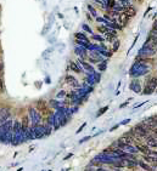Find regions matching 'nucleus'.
<instances>
[{"label":"nucleus","mask_w":157,"mask_h":171,"mask_svg":"<svg viewBox=\"0 0 157 171\" xmlns=\"http://www.w3.org/2000/svg\"><path fill=\"white\" fill-rule=\"evenodd\" d=\"M150 70H151V66H147V63L136 61L132 64V67L128 73H129V75L133 76V78H139V76L147 74Z\"/></svg>","instance_id":"f257e3e1"},{"label":"nucleus","mask_w":157,"mask_h":171,"mask_svg":"<svg viewBox=\"0 0 157 171\" xmlns=\"http://www.w3.org/2000/svg\"><path fill=\"white\" fill-rule=\"evenodd\" d=\"M156 52H157L156 48H154V46H151L149 44H144L143 48L139 50L135 58H150V57L155 56Z\"/></svg>","instance_id":"f03ea898"},{"label":"nucleus","mask_w":157,"mask_h":171,"mask_svg":"<svg viewBox=\"0 0 157 171\" xmlns=\"http://www.w3.org/2000/svg\"><path fill=\"white\" fill-rule=\"evenodd\" d=\"M28 116H29L31 119V124L32 126H37V125H40L42 124V113L34 107H29L28 108Z\"/></svg>","instance_id":"7ed1b4c3"},{"label":"nucleus","mask_w":157,"mask_h":171,"mask_svg":"<svg viewBox=\"0 0 157 171\" xmlns=\"http://www.w3.org/2000/svg\"><path fill=\"white\" fill-rule=\"evenodd\" d=\"M156 89H157V76H152V78L146 80L143 93L144 95H151V93H154L156 91Z\"/></svg>","instance_id":"20e7f679"},{"label":"nucleus","mask_w":157,"mask_h":171,"mask_svg":"<svg viewBox=\"0 0 157 171\" xmlns=\"http://www.w3.org/2000/svg\"><path fill=\"white\" fill-rule=\"evenodd\" d=\"M33 129V135H34V140H40L43 138L44 136H46L45 135V127L44 125H37V126H32Z\"/></svg>","instance_id":"39448f33"},{"label":"nucleus","mask_w":157,"mask_h":171,"mask_svg":"<svg viewBox=\"0 0 157 171\" xmlns=\"http://www.w3.org/2000/svg\"><path fill=\"white\" fill-rule=\"evenodd\" d=\"M68 69L69 70H72V72H74V73H83V67L80 66V63L77 61H69L68 62Z\"/></svg>","instance_id":"423d86ee"},{"label":"nucleus","mask_w":157,"mask_h":171,"mask_svg":"<svg viewBox=\"0 0 157 171\" xmlns=\"http://www.w3.org/2000/svg\"><path fill=\"white\" fill-rule=\"evenodd\" d=\"M88 50H86V48H83V46H80V45H77L74 48V54L79 56V58H82V60H84V58L88 57Z\"/></svg>","instance_id":"0eeeda50"},{"label":"nucleus","mask_w":157,"mask_h":171,"mask_svg":"<svg viewBox=\"0 0 157 171\" xmlns=\"http://www.w3.org/2000/svg\"><path fill=\"white\" fill-rule=\"evenodd\" d=\"M129 89H130L133 92H135V93H140V92H141V85H140V81L136 80V78H134V79H133V80L130 81Z\"/></svg>","instance_id":"6e6552de"},{"label":"nucleus","mask_w":157,"mask_h":171,"mask_svg":"<svg viewBox=\"0 0 157 171\" xmlns=\"http://www.w3.org/2000/svg\"><path fill=\"white\" fill-rule=\"evenodd\" d=\"M117 18H118V22L121 23V26L124 28V27L128 25V23H129L130 17L128 16V15L124 12V11H122V12H119V15H118V17H117Z\"/></svg>","instance_id":"1a4fd4ad"},{"label":"nucleus","mask_w":157,"mask_h":171,"mask_svg":"<svg viewBox=\"0 0 157 171\" xmlns=\"http://www.w3.org/2000/svg\"><path fill=\"white\" fill-rule=\"evenodd\" d=\"M121 149L127 152V153H132V154H136V153H139L138 146H133V144H123L121 147Z\"/></svg>","instance_id":"9d476101"},{"label":"nucleus","mask_w":157,"mask_h":171,"mask_svg":"<svg viewBox=\"0 0 157 171\" xmlns=\"http://www.w3.org/2000/svg\"><path fill=\"white\" fill-rule=\"evenodd\" d=\"M78 62L80 63V66L83 67V69H85V70H88L89 73H93V72H95L94 70V68H93V66L89 63V62H86L85 60H82V58H78Z\"/></svg>","instance_id":"9b49d317"},{"label":"nucleus","mask_w":157,"mask_h":171,"mask_svg":"<svg viewBox=\"0 0 157 171\" xmlns=\"http://www.w3.org/2000/svg\"><path fill=\"white\" fill-rule=\"evenodd\" d=\"M145 142H146V144L149 147H157V138L154 137V136H151V135L145 137Z\"/></svg>","instance_id":"f8f14e48"},{"label":"nucleus","mask_w":157,"mask_h":171,"mask_svg":"<svg viewBox=\"0 0 157 171\" xmlns=\"http://www.w3.org/2000/svg\"><path fill=\"white\" fill-rule=\"evenodd\" d=\"M66 82H67V84H69L71 86H73V87H75V86L79 85L78 80L75 79L74 76H72V75H67V76H66Z\"/></svg>","instance_id":"ddd939ff"},{"label":"nucleus","mask_w":157,"mask_h":171,"mask_svg":"<svg viewBox=\"0 0 157 171\" xmlns=\"http://www.w3.org/2000/svg\"><path fill=\"white\" fill-rule=\"evenodd\" d=\"M124 12L129 16V17H134L136 15V10H135V7L133 6V5H129V6L124 7Z\"/></svg>","instance_id":"4468645a"},{"label":"nucleus","mask_w":157,"mask_h":171,"mask_svg":"<svg viewBox=\"0 0 157 171\" xmlns=\"http://www.w3.org/2000/svg\"><path fill=\"white\" fill-rule=\"evenodd\" d=\"M97 68H99V70L100 72H104V70H106V68H107V60H104L101 61V62H99L97 63Z\"/></svg>","instance_id":"2eb2a0df"},{"label":"nucleus","mask_w":157,"mask_h":171,"mask_svg":"<svg viewBox=\"0 0 157 171\" xmlns=\"http://www.w3.org/2000/svg\"><path fill=\"white\" fill-rule=\"evenodd\" d=\"M97 32H100L101 34H107L110 32V28L106 25H99L97 26Z\"/></svg>","instance_id":"dca6fc26"},{"label":"nucleus","mask_w":157,"mask_h":171,"mask_svg":"<svg viewBox=\"0 0 157 171\" xmlns=\"http://www.w3.org/2000/svg\"><path fill=\"white\" fill-rule=\"evenodd\" d=\"M138 165H139V166H140L141 169H144L145 171H151V166H150L149 164L145 163L144 160H138Z\"/></svg>","instance_id":"f3484780"},{"label":"nucleus","mask_w":157,"mask_h":171,"mask_svg":"<svg viewBox=\"0 0 157 171\" xmlns=\"http://www.w3.org/2000/svg\"><path fill=\"white\" fill-rule=\"evenodd\" d=\"M74 37H75V39H78V40H84V41H88V43H89V39L86 38V35H85L84 33H82V32L75 33Z\"/></svg>","instance_id":"a211bd4d"},{"label":"nucleus","mask_w":157,"mask_h":171,"mask_svg":"<svg viewBox=\"0 0 157 171\" xmlns=\"http://www.w3.org/2000/svg\"><path fill=\"white\" fill-rule=\"evenodd\" d=\"M37 104L39 106V107L37 108L38 110H42V112H45L46 109H48V106H46V103H45L44 101H38V102H37ZM46 112H48V110H46Z\"/></svg>","instance_id":"6ab92c4d"},{"label":"nucleus","mask_w":157,"mask_h":171,"mask_svg":"<svg viewBox=\"0 0 157 171\" xmlns=\"http://www.w3.org/2000/svg\"><path fill=\"white\" fill-rule=\"evenodd\" d=\"M138 148H139V152H141V153H144V154H147V153L151 151L150 148H149V146L146 144V146H141V144H138Z\"/></svg>","instance_id":"aec40b11"},{"label":"nucleus","mask_w":157,"mask_h":171,"mask_svg":"<svg viewBox=\"0 0 157 171\" xmlns=\"http://www.w3.org/2000/svg\"><path fill=\"white\" fill-rule=\"evenodd\" d=\"M21 130V123L19 120H15V123L12 124V132H17Z\"/></svg>","instance_id":"412c9836"},{"label":"nucleus","mask_w":157,"mask_h":171,"mask_svg":"<svg viewBox=\"0 0 157 171\" xmlns=\"http://www.w3.org/2000/svg\"><path fill=\"white\" fill-rule=\"evenodd\" d=\"M116 0H106V7L108 9V10H112L114 6H116Z\"/></svg>","instance_id":"4be33fe9"},{"label":"nucleus","mask_w":157,"mask_h":171,"mask_svg":"<svg viewBox=\"0 0 157 171\" xmlns=\"http://www.w3.org/2000/svg\"><path fill=\"white\" fill-rule=\"evenodd\" d=\"M119 46H121V41L118 40V39H116V40H113V46H112V51L113 52H116L118 49H119Z\"/></svg>","instance_id":"5701e85b"},{"label":"nucleus","mask_w":157,"mask_h":171,"mask_svg":"<svg viewBox=\"0 0 157 171\" xmlns=\"http://www.w3.org/2000/svg\"><path fill=\"white\" fill-rule=\"evenodd\" d=\"M88 10H89V12H90L91 16L97 17V11L94 9V6H93V5H88Z\"/></svg>","instance_id":"b1692460"},{"label":"nucleus","mask_w":157,"mask_h":171,"mask_svg":"<svg viewBox=\"0 0 157 171\" xmlns=\"http://www.w3.org/2000/svg\"><path fill=\"white\" fill-rule=\"evenodd\" d=\"M91 39H93V40H96V41H99V43H104V41H105V39L101 37V35H99V34H93Z\"/></svg>","instance_id":"393cba45"},{"label":"nucleus","mask_w":157,"mask_h":171,"mask_svg":"<svg viewBox=\"0 0 157 171\" xmlns=\"http://www.w3.org/2000/svg\"><path fill=\"white\" fill-rule=\"evenodd\" d=\"M107 110H108V106H105V107H102V108H101L100 110H99V112H97V114H96V116H97V118H99V116H101V115H102L104 113H106V112H107Z\"/></svg>","instance_id":"a878e982"},{"label":"nucleus","mask_w":157,"mask_h":171,"mask_svg":"<svg viewBox=\"0 0 157 171\" xmlns=\"http://www.w3.org/2000/svg\"><path fill=\"white\" fill-rule=\"evenodd\" d=\"M95 21H96V22H100V23H104V25H106V23L108 22V21L105 20L104 17H99V16H97V17H95Z\"/></svg>","instance_id":"bb28decb"},{"label":"nucleus","mask_w":157,"mask_h":171,"mask_svg":"<svg viewBox=\"0 0 157 171\" xmlns=\"http://www.w3.org/2000/svg\"><path fill=\"white\" fill-rule=\"evenodd\" d=\"M82 28H83V31H84V32H88V33H90V34L93 33L91 28H90L88 25H83V26H82Z\"/></svg>","instance_id":"cd10ccee"},{"label":"nucleus","mask_w":157,"mask_h":171,"mask_svg":"<svg viewBox=\"0 0 157 171\" xmlns=\"http://www.w3.org/2000/svg\"><path fill=\"white\" fill-rule=\"evenodd\" d=\"M100 78H101L100 73H96V72H94V79H95V82H99V81H100Z\"/></svg>","instance_id":"c85d7f7f"},{"label":"nucleus","mask_w":157,"mask_h":171,"mask_svg":"<svg viewBox=\"0 0 157 171\" xmlns=\"http://www.w3.org/2000/svg\"><path fill=\"white\" fill-rule=\"evenodd\" d=\"M5 91V87H4V81H3V78L0 76V92H4Z\"/></svg>","instance_id":"c756f323"},{"label":"nucleus","mask_w":157,"mask_h":171,"mask_svg":"<svg viewBox=\"0 0 157 171\" xmlns=\"http://www.w3.org/2000/svg\"><path fill=\"white\" fill-rule=\"evenodd\" d=\"M85 125H86V123H83V124H82V126H80V127L78 129V130L75 131V134H79V132H82V131H83V129L85 127Z\"/></svg>","instance_id":"7c9ffc66"},{"label":"nucleus","mask_w":157,"mask_h":171,"mask_svg":"<svg viewBox=\"0 0 157 171\" xmlns=\"http://www.w3.org/2000/svg\"><path fill=\"white\" fill-rule=\"evenodd\" d=\"M90 138H91V136H85L83 140H80V141H79V143H84V142H86V141H89Z\"/></svg>","instance_id":"2f4dec72"},{"label":"nucleus","mask_w":157,"mask_h":171,"mask_svg":"<svg viewBox=\"0 0 157 171\" xmlns=\"http://www.w3.org/2000/svg\"><path fill=\"white\" fill-rule=\"evenodd\" d=\"M63 96H65V91H61V92H59V93H57V95H56V97H57V98L63 97Z\"/></svg>","instance_id":"473e14b6"},{"label":"nucleus","mask_w":157,"mask_h":171,"mask_svg":"<svg viewBox=\"0 0 157 171\" xmlns=\"http://www.w3.org/2000/svg\"><path fill=\"white\" fill-rule=\"evenodd\" d=\"M129 99H130V98H128V101H125L124 103H122V104L119 106V108H124L125 106H128V102H129Z\"/></svg>","instance_id":"72a5a7b5"},{"label":"nucleus","mask_w":157,"mask_h":171,"mask_svg":"<svg viewBox=\"0 0 157 171\" xmlns=\"http://www.w3.org/2000/svg\"><path fill=\"white\" fill-rule=\"evenodd\" d=\"M128 123H130V119H129V118H128V119H125V120H123V121H122V123L119 124V125H125V124H128Z\"/></svg>","instance_id":"f704fd0d"},{"label":"nucleus","mask_w":157,"mask_h":171,"mask_svg":"<svg viewBox=\"0 0 157 171\" xmlns=\"http://www.w3.org/2000/svg\"><path fill=\"white\" fill-rule=\"evenodd\" d=\"M118 127H119V124H118V125H114V126H113L112 129H110V131H114L116 129H118Z\"/></svg>","instance_id":"c9c22d12"},{"label":"nucleus","mask_w":157,"mask_h":171,"mask_svg":"<svg viewBox=\"0 0 157 171\" xmlns=\"http://www.w3.org/2000/svg\"><path fill=\"white\" fill-rule=\"evenodd\" d=\"M86 18H88L89 21H91V20H93V16H91L90 14H86Z\"/></svg>","instance_id":"e433bc0d"},{"label":"nucleus","mask_w":157,"mask_h":171,"mask_svg":"<svg viewBox=\"0 0 157 171\" xmlns=\"http://www.w3.org/2000/svg\"><path fill=\"white\" fill-rule=\"evenodd\" d=\"M95 171H110V170H106V169H102V168H97Z\"/></svg>","instance_id":"4c0bfd02"},{"label":"nucleus","mask_w":157,"mask_h":171,"mask_svg":"<svg viewBox=\"0 0 157 171\" xmlns=\"http://www.w3.org/2000/svg\"><path fill=\"white\" fill-rule=\"evenodd\" d=\"M3 69H4V64L0 62V73H3Z\"/></svg>","instance_id":"58836bf2"},{"label":"nucleus","mask_w":157,"mask_h":171,"mask_svg":"<svg viewBox=\"0 0 157 171\" xmlns=\"http://www.w3.org/2000/svg\"><path fill=\"white\" fill-rule=\"evenodd\" d=\"M152 28H154V29H157V20L154 22V26H152Z\"/></svg>","instance_id":"ea45409f"},{"label":"nucleus","mask_w":157,"mask_h":171,"mask_svg":"<svg viewBox=\"0 0 157 171\" xmlns=\"http://www.w3.org/2000/svg\"><path fill=\"white\" fill-rule=\"evenodd\" d=\"M73 154H72V153H69V154L68 155H66V158H65V160H67V159H69V158H71Z\"/></svg>","instance_id":"a19ab883"},{"label":"nucleus","mask_w":157,"mask_h":171,"mask_svg":"<svg viewBox=\"0 0 157 171\" xmlns=\"http://www.w3.org/2000/svg\"><path fill=\"white\" fill-rule=\"evenodd\" d=\"M22 170H23V168H20V169H19V170H17V171H22Z\"/></svg>","instance_id":"79ce46f5"},{"label":"nucleus","mask_w":157,"mask_h":171,"mask_svg":"<svg viewBox=\"0 0 157 171\" xmlns=\"http://www.w3.org/2000/svg\"><path fill=\"white\" fill-rule=\"evenodd\" d=\"M49 171H51V170H49Z\"/></svg>","instance_id":"37998d69"}]
</instances>
